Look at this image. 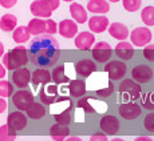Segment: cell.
I'll list each match as a JSON object with an SVG mask.
<instances>
[{"mask_svg":"<svg viewBox=\"0 0 154 141\" xmlns=\"http://www.w3.org/2000/svg\"><path fill=\"white\" fill-rule=\"evenodd\" d=\"M28 59L39 68H50L56 63L60 55L59 43L50 35L36 36L29 44Z\"/></svg>","mask_w":154,"mask_h":141,"instance_id":"6da1fadb","label":"cell"},{"mask_svg":"<svg viewBox=\"0 0 154 141\" xmlns=\"http://www.w3.org/2000/svg\"><path fill=\"white\" fill-rule=\"evenodd\" d=\"M28 63V52L24 47H15L3 55V65L7 69H17Z\"/></svg>","mask_w":154,"mask_h":141,"instance_id":"7a4b0ae2","label":"cell"},{"mask_svg":"<svg viewBox=\"0 0 154 141\" xmlns=\"http://www.w3.org/2000/svg\"><path fill=\"white\" fill-rule=\"evenodd\" d=\"M119 93L125 100H135L141 96V85L134 80H123L119 84Z\"/></svg>","mask_w":154,"mask_h":141,"instance_id":"3957f363","label":"cell"},{"mask_svg":"<svg viewBox=\"0 0 154 141\" xmlns=\"http://www.w3.org/2000/svg\"><path fill=\"white\" fill-rule=\"evenodd\" d=\"M60 91L58 88V84H43L42 89L39 91V99L43 104L46 105H51L52 102H55L59 99Z\"/></svg>","mask_w":154,"mask_h":141,"instance_id":"277c9868","label":"cell"},{"mask_svg":"<svg viewBox=\"0 0 154 141\" xmlns=\"http://www.w3.org/2000/svg\"><path fill=\"white\" fill-rule=\"evenodd\" d=\"M126 70H127V67L123 61H119V60H114V61H110V63L106 64L105 67V72L109 75V79L110 80H121V79L125 77L126 75Z\"/></svg>","mask_w":154,"mask_h":141,"instance_id":"5b68a950","label":"cell"},{"mask_svg":"<svg viewBox=\"0 0 154 141\" xmlns=\"http://www.w3.org/2000/svg\"><path fill=\"white\" fill-rule=\"evenodd\" d=\"M12 102L17 111H26L34 102V95L28 89H20L12 96Z\"/></svg>","mask_w":154,"mask_h":141,"instance_id":"8992f818","label":"cell"},{"mask_svg":"<svg viewBox=\"0 0 154 141\" xmlns=\"http://www.w3.org/2000/svg\"><path fill=\"white\" fill-rule=\"evenodd\" d=\"M129 37L131 39V43L135 47H145L152 40V32L147 27H138L133 29Z\"/></svg>","mask_w":154,"mask_h":141,"instance_id":"52a82bcc","label":"cell"},{"mask_svg":"<svg viewBox=\"0 0 154 141\" xmlns=\"http://www.w3.org/2000/svg\"><path fill=\"white\" fill-rule=\"evenodd\" d=\"M112 48L106 42H99L93 47V57L98 63H107L111 57Z\"/></svg>","mask_w":154,"mask_h":141,"instance_id":"ba28073f","label":"cell"},{"mask_svg":"<svg viewBox=\"0 0 154 141\" xmlns=\"http://www.w3.org/2000/svg\"><path fill=\"white\" fill-rule=\"evenodd\" d=\"M7 125L8 129H10L12 133H16L17 131H22L27 127V117L23 112L20 111H16V112H12L8 114L7 119Z\"/></svg>","mask_w":154,"mask_h":141,"instance_id":"9c48e42d","label":"cell"},{"mask_svg":"<svg viewBox=\"0 0 154 141\" xmlns=\"http://www.w3.org/2000/svg\"><path fill=\"white\" fill-rule=\"evenodd\" d=\"M11 79H12V83L17 88H26L28 87L29 81H31V72L27 68H22L20 67L17 69H14Z\"/></svg>","mask_w":154,"mask_h":141,"instance_id":"30bf717a","label":"cell"},{"mask_svg":"<svg viewBox=\"0 0 154 141\" xmlns=\"http://www.w3.org/2000/svg\"><path fill=\"white\" fill-rule=\"evenodd\" d=\"M131 77L137 83H141V84L149 83L153 77V70L147 65H137L131 70Z\"/></svg>","mask_w":154,"mask_h":141,"instance_id":"8fae6325","label":"cell"},{"mask_svg":"<svg viewBox=\"0 0 154 141\" xmlns=\"http://www.w3.org/2000/svg\"><path fill=\"white\" fill-rule=\"evenodd\" d=\"M119 114L125 120H134L141 114V107L133 101L123 102L119 107Z\"/></svg>","mask_w":154,"mask_h":141,"instance_id":"7c38bea8","label":"cell"},{"mask_svg":"<svg viewBox=\"0 0 154 141\" xmlns=\"http://www.w3.org/2000/svg\"><path fill=\"white\" fill-rule=\"evenodd\" d=\"M59 27H58V31L60 33V36L66 37V39H71V37L76 36L78 33V25H76L75 22L72 20H69V19H64L59 23Z\"/></svg>","mask_w":154,"mask_h":141,"instance_id":"4fadbf2b","label":"cell"},{"mask_svg":"<svg viewBox=\"0 0 154 141\" xmlns=\"http://www.w3.org/2000/svg\"><path fill=\"white\" fill-rule=\"evenodd\" d=\"M100 128L106 134H115L119 129V121L115 116L106 114L100 119Z\"/></svg>","mask_w":154,"mask_h":141,"instance_id":"5bb4252c","label":"cell"},{"mask_svg":"<svg viewBox=\"0 0 154 141\" xmlns=\"http://www.w3.org/2000/svg\"><path fill=\"white\" fill-rule=\"evenodd\" d=\"M94 43H95V36L93 35V32H81L75 37V47L82 51L90 49Z\"/></svg>","mask_w":154,"mask_h":141,"instance_id":"9a60e30c","label":"cell"},{"mask_svg":"<svg viewBox=\"0 0 154 141\" xmlns=\"http://www.w3.org/2000/svg\"><path fill=\"white\" fill-rule=\"evenodd\" d=\"M88 28L93 33H102L109 27V19L106 16H93L91 19L87 20Z\"/></svg>","mask_w":154,"mask_h":141,"instance_id":"2e32d148","label":"cell"},{"mask_svg":"<svg viewBox=\"0 0 154 141\" xmlns=\"http://www.w3.org/2000/svg\"><path fill=\"white\" fill-rule=\"evenodd\" d=\"M74 68H75V72L79 73L81 76H83V77H88V76H91L93 73H95L97 65H95V63H94L93 60L83 59V60L78 61Z\"/></svg>","mask_w":154,"mask_h":141,"instance_id":"e0dca14e","label":"cell"},{"mask_svg":"<svg viewBox=\"0 0 154 141\" xmlns=\"http://www.w3.org/2000/svg\"><path fill=\"white\" fill-rule=\"evenodd\" d=\"M107 29L110 36L119 40V42H123V40H126L129 37V29L122 23H111V24H109Z\"/></svg>","mask_w":154,"mask_h":141,"instance_id":"ac0fdd59","label":"cell"},{"mask_svg":"<svg viewBox=\"0 0 154 141\" xmlns=\"http://www.w3.org/2000/svg\"><path fill=\"white\" fill-rule=\"evenodd\" d=\"M31 81H32L34 88H36L38 85H40V84H47L51 81V73L46 68L35 69L34 72L31 73Z\"/></svg>","mask_w":154,"mask_h":141,"instance_id":"d6986e66","label":"cell"},{"mask_svg":"<svg viewBox=\"0 0 154 141\" xmlns=\"http://www.w3.org/2000/svg\"><path fill=\"white\" fill-rule=\"evenodd\" d=\"M29 10H31V13L34 15L35 17H46V19H48L52 15V11L44 4L42 0H35V1H32Z\"/></svg>","mask_w":154,"mask_h":141,"instance_id":"ffe728a7","label":"cell"},{"mask_svg":"<svg viewBox=\"0 0 154 141\" xmlns=\"http://www.w3.org/2000/svg\"><path fill=\"white\" fill-rule=\"evenodd\" d=\"M115 53L119 59L122 60H130L133 56H134V47L130 43H127L126 40L123 42H119L115 47Z\"/></svg>","mask_w":154,"mask_h":141,"instance_id":"44dd1931","label":"cell"},{"mask_svg":"<svg viewBox=\"0 0 154 141\" xmlns=\"http://www.w3.org/2000/svg\"><path fill=\"white\" fill-rule=\"evenodd\" d=\"M86 91H87V88H86V83L83 80H79V79L70 80L69 93L72 97H82L86 93Z\"/></svg>","mask_w":154,"mask_h":141,"instance_id":"7402d4cb","label":"cell"},{"mask_svg":"<svg viewBox=\"0 0 154 141\" xmlns=\"http://www.w3.org/2000/svg\"><path fill=\"white\" fill-rule=\"evenodd\" d=\"M51 80H54V83L58 85L69 83L71 80V77L66 73V64H62V65L54 68V70L51 73Z\"/></svg>","mask_w":154,"mask_h":141,"instance_id":"603a6c76","label":"cell"},{"mask_svg":"<svg viewBox=\"0 0 154 141\" xmlns=\"http://www.w3.org/2000/svg\"><path fill=\"white\" fill-rule=\"evenodd\" d=\"M70 133V129L67 128V125H63V124H54L50 129V134H51L52 140L54 141H64L67 136Z\"/></svg>","mask_w":154,"mask_h":141,"instance_id":"cb8c5ba5","label":"cell"},{"mask_svg":"<svg viewBox=\"0 0 154 141\" xmlns=\"http://www.w3.org/2000/svg\"><path fill=\"white\" fill-rule=\"evenodd\" d=\"M70 13L76 23H82V24H83V23H86L88 20L86 10L81 4H78V3H72V4L70 5Z\"/></svg>","mask_w":154,"mask_h":141,"instance_id":"d4e9b609","label":"cell"},{"mask_svg":"<svg viewBox=\"0 0 154 141\" xmlns=\"http://www.w3.org/2000/svg\"><path fill=\"white\" fill-rule=\"evenodd\" d=\"M87 10L93 13H106L110 10V4L106 0H88Z\"/></svg>","mask_w":154,"mask_h":141,"instance_id":"484cf974","label":"cell"},{"mask_svg":"<svg viewBox=\"0 0 154 141\" xmlns=\"http://www.w3.org/2000/svg\"><path fill=\"white\" fill-rule=\"evenodd\" d=\"M17 25V19L12 13H5L0 19V29L4 32H11L16 28Z\"/></svg>","mask_w":154,"mask_h":141,"instance_id":"4316f807","label":"cell"},{"mask_svg":"<svg viewBox=\"0 0 154 141\" xmlns=\"http://www.w3.org/2000/svg\"><path fill=\"white\" fill-rule=\"evenodd\" d=\"M27 28L31 35H35V36L42 35L46 32V20H43L42 17H35L28 23Z\"/></svg>","mask_w":154,"mask_h":141,"instance_id":"83f0119b","label":"cell"},{"mask_svg":"<svg viewBox=\"0 0 154 141\" xmlns=\"http://www.w3.org/2000/svg\"><path fill=\"white\" fill-rule=\"evenodd\" d=\"M26 112H27V116L29 117V119L39 120V119H42L44 114H46V109H44V107H43L42 104L34 101L27 108V109H26Z\"/></svg>","mask_w":154,"mask_h":141,"instance_id":"f1b7e54d","label":"cell"},{"mask_svg":"<svg viewBox=\"0 0 154 141\" xmlns=\"http://www.w3.org/2000/svg\"><path fill=\"white\" fill-rule=\"evenodd\" d=\"M29 36H31V33H29V31H28L27 27H17V28L14 29L12 39H14V42L17 43V44H22V43L28 42Z\"/></svg>","mask_w":154,"mask_h":141,"instance_id":"f546056e","label":"cell"},{"mask_svg":"<svg viewBox=\"0 0 154 141\" xmlns=\"http://www.w3.org/2000/svg\"><path fill=\"white\" fill-rule=\"evenodd\" d=\"M97 100L93 99V97H87V99H82L78 101V108L82 111H85L86 113H93V112H97V108L94 107Z\"/></svg>","mask_w":154,"mask_h":141,"instance_id":"4dcf8cb0","label":"cell"},{"mask_svg":"<svg viewBox=\"0 0 154 141\" xmlns=\"http://www.w3.org/2000/svg\"><path fill=\"white\" fill-rule=\"evenodd\" d=\"M141 19L145 25H154V7L147 5L141 12Z\"/></svg>","mask_w":154,"mask_h":141,"instance_id":"1f68e13d","label":"cell"},{"mask_svg":"<svg viewBox=\"0 0 154 141\" xmlns=\"http://www.w3.org/2000/svg\"><path fill=\"white\" fill-rule=\"evenodd\" d=\"M14 93V85L7 80H0V97H10Z\"/></svg>","mask_w":154,"mask_h":141,"instance_id":"d6a6232c","label":"cell"},{"mask_svg":"<svg viewBox=\"0 0 154 141\" xmlns=\"http://www.w3.org/2000/svg\"><path fill=\"white\" fill-rule=\"evenodd\" d=\"M15 139H16V133H12L8 129L7 124L0 127V141H15Z\"/></svg>","mask_w":154,"mask_h":141,"instance_id":"836d02e7","label":"cell"},{"mask_svg":"<svg viewBox=\"0 0 154 141\" xmlns=\"http://www.w3.org/2000/svg\"><path fill=\"white\" fill-rule=\"evenodd\" d=\"M54 119L56 120L58 124H63V125H69L71 122V112L70 111H64L60 113H55Z\"/></svg>","mask_w":154,"mask_h":141,"instance_id":"e575fe53","label":"cell"},{"mask_svg":"<svg viewBox=\"0 0 154 141\" xmlns=\"http://www.w3.org/2000/svg\"><path fill=\"white\" fill-rule=\"evenodd\" d=\"M123 8L129 12H135L141 8V0H122Z\"/></svg>","mask_w":154,"mask_h":141,"instance_id":"d590c367","label":"cell"},{"mask_svg":"<svg viewBox=\"0 0 154 141\" xmlns=\"http://www.w3.org/2000/svg\"><path fill=\"white\" fill-rule=\"evenodd\" d=\"M141 104L146 109H154V92H149L145 96H142Z\"/></svg>","mask_w":154,"mask_h":141,"instance_id":"8d00e7d4","label":"cell"},{"mask_svg":"<svg viewBox=\"0 0 154 141\" xmlns=\"http://www.w3.org/2000/svg\"><path fill=\"white\" fill-rule=\"evenodd\" d=\"M97 95L98 96H102V97H107V96H110L112 92H114V87H112V83L110 81V83L107 84V87H102L100 89H97L95 91Z\"/></svg>","mask_w":154,"mask_h":141,"instance_id":"74e56055","label":"cell"},{"mask_svg":"<svg viewBox=\"0 0 154 141\" xmlns=\"http://www.w3.org/2000/svg\"><path fill=\"white\" fill-rule=\"evenodd\" d=\"M56 31H58V24H56L54 20H51L48 17V19L46 20V33L54 35V33H56Z\"/></svg>","mask_w":154,"mask_h":141,"instance_id":"f35d334b","label":"cell"},{"mask_svg":"<svg viewBox=\"0 0 154 141\" xmlns=\"http://www.w3.org/2000/svg\"><path fill=\"white\" fill-rule=\"evenodd\" d=\"M143 57L146 59L147 61H152V63H154V44H150V45H145Z\"/></svg>","mask_w":154,"mask_h":141,"instance_id":"ab89813d","label":"cell"},{"mask_svg":"<svg viewBox=\"0 0 154 141\" xmlns=\"http://www.w3.org/2000/svg\"><path fill=\"white\" fill-rule=\"evenodd\" d=\"M143 124H145V128L150 132H154V112L153 113H149L143 120Z\"/></svg>","mask_w":154,"mask_h":141,"instance_id":"60d3db41","label":"cell"},{"mask_svg":"<svg viewBox=\"0 0 154 141\" xmlns=\"http://www.w3.org/2000/svg\"><path fill=\"white\" fill-rule=\"evenodd\" d=\"M42 1L51 11H54V10H56V8H59V0H42Z\"/></svg>","mask_w":154,"mask_h":141,"instance_id":"b9f144b4","label":"cell"},{"mask_svg":"<svg viewBox=\"0 0 154 141\" xmlns=\"http://www.w3.org/2000/svg\"><path fill=\"white\" fill-rule=\"evenodd\" d=\"M17 0H0V5L3 8H12Z\"/></svg>","mask_w":154,"mask_h":141,"instance_id":"7bdbcfd3","label":"cell"},{"mask_svg":"<svg viewBox=\"0 0 154 141\" xmlns=\"http://www.w3.org/2000/svg\"><path fill=\"white\" fill-rule=\"evenodd\" d=\"M90 141H109L105 134H94L90 137Z\"/></svg>","mask_w":154,"mask_h":141,"instance_id":"ee69618b","label":"cell"},{"mask_svg":"<svg viewBox=\"0 0 154 141\" xmlns=\"http://www.w3.org/2000/svg\"><path fill=\"white\" fill-rule=\"evenodd\" d=\"M5 109H7V101L3 100V97H0V113H3Z\"/></svg>","mask_w":154,"mask_h":141,"instance_id":"f6af8a7d","label":"cell"},{"mask_svg":"<svg viewBox=\"0 0 154 141\" xmlns=\"http://www.w3.org/2000/svg\"><path fill=\"white\" fill-rule=\"evenodd\" d=\"M5 67L3 65V64H0V79H4V76H5Z\"/></svg>","mask_w":154,"mask_h":141,"instance_id":"bcb514c9","label":"cell"},{"mask_svg":"<svg viewBox=\"0 0 154 141\" xmlns=\"http://www.w3.org/2000/svg\"><path fill=\"white\" fill-rule=\"evenodd\" d=\"M134 141H153L150 137H145V136H140V137H137Z\"/></svg>","mask_w":154,"mask_h":141,"instance_id":"7dc6e473","label":"cell"},{"mask_svg":"<svg viewBox=\"0 0 154 141\" xmlns=\"http://www.w3.org/2000/svg\"><path fill=\"white\" fill-rule=\"evenodd\" d=\"M64 141H82L81 139H79V137H69V139H64Z\"/></svg>","mask_w":154,"mask_h":141,"instance_id":"c3c4849f","label":"cell"},{"mask_svg":"<svg viewBox=\"0 0 154 141\" xmlns=\"http://www.w3.org/2000/svg\"><path fill=\"white\" fill-rule=\"evenodd\" d=\"M3 53H4V45H3V43H0V57L3 56Z\"/></svg>","mask_w":154,"mask_h":141,"instance_id":"681fc988","label":"cell"},{"mask_svg":"<svg viewBox=\"0 0 154 141\" xmlns=\"http://www.w3.org/2000/svg\"><path fill=\"white\" fill-rule=\"evenodd\" d=\"M111 141H125V140H122V139H112Z\"/></svg>","mask_w":154,"mask_h":141,"instance_id":"f907efd6","label":"cell"},{"mask_svg":"<svg viewBox=\"0 0 154 141\" xmlns=\"http://www.w3.org/2000/svg\"><path fill=\"white\" fill-rule=\"evenodd\" d=\"M109 1H112V3H118L119 0H109Z\"/></svg>","mask_w":154,"mask_h":141,"instance_id":"816d5d0a","label":"cell"},{"mask_svg":"<svg viewBox=\"0 0 154 141\" xmlns=\"http://www.w3.org/2000/svg\"><path fill=\"white\" fill-rule=\"evenodd\" d=\"M63 1H74V0H63Z\"/></svg>","mask_w":154,"mask_h":141,"instance_id":"f5cc1de1","label":"cell"}]
</instances>
